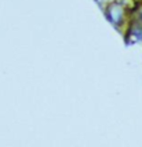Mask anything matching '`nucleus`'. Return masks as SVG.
I'll list each match as a JSON object with an SVG mask.
<instances>
[{"instance_id": "1", "label": "nucleus", "mask_w": 142, "mask_h": 147, "mask_svg": "<svg viewBox=\"0 0 142 147\" xmlns=\"http://www.w3.org/2000/svg\"><path fill=\"white\" fill-rule=\"evenodd\" d=\"M105 13H106L108 19L113 25L120 28L126 19V6H124V3H120L119 0H116L105 8Z\"/></svg>"}, {"instance_id": "2", "label": "nucleus", "mask_w": 142, "mask_h": 147, "mask_svg": "<svg viewBox=\"0 0 142 147\" xmlns=\"http://www.w3.org/2000/svg\"><path fill=\"white\" fill-rule=\"evenodd\" d=\"M113 1H116V0H97V3L102 7V8H106V7L109 6L110 3H113Z\"/></svg>"}]
</instances>
